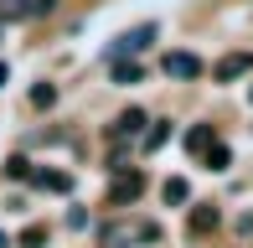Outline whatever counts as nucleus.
Segmentation results:
<instances>
[{"mask_svg": "<svg viewBox=\"0 0 253 248\" xmlns=\"http://www.w3.org/2000/svg\"><path fill=\"white\" fill-rule=\"evenodd\" d=\"M150 238H155V222H134V217H119L98 233L103 248H129V243H150Z\"/></svg>", "mask_w": 253, "mask_h": 248, "instance_id": "obj_1", "label": "nucleus"}, {"mask_svg": "<svg viewBox=\"0 0 253 248\" xmlns=\"http://www.w3.org/2000/svg\"><path fill=\"white\" fill-rule=\"evenodd\" d=\"M155 41V21H145V26H134V31H124V37H114V47H109V57L114 62H124V57H140L145 47Z\"/></svg>", "mask_w": 253, "mask_h": 248, "instance_id": "obj_2", "label": "nucleus"}, {"mask_svg": "<svg viewBox=\"0 0 253 248\" xmlns=\"http://www.w3.org/2000/svg\"><path fill=\"white\" fill-rule=\"evenodd\" d=\"M145 124H150V119H145V109H124V114L109 124V140H114V145H124V140H134V134L145 140Z\"/></svg>", "mask_w": 253, "mask_h": 248, "instance_id": "obj_3", "label": "nucleus"}, {"mask_svg": "<svg viewBox=\"0 0 253 248\" xmlns=\"http://www.w3.org/2000/svg\"><path fill=\"white\" fill-rule=\"evenodd\" d=\"M166 78H181V83H191V78H202V57L197 52H166Z\"/></svg>", "mask_w": 253, "mask_h": 248, "instance_id": "obj_4", "label": "nucleus"}, {"mask_svg": "<svg viewBox=\"0 0 253 248\" xmlns=\"http://www.w3.org/2000/svg\"><path fill=\"white\" fill-rule=\"evenodd\" d=\"M243 73H253V52H227V57L212 67L217 83H233V78H243Z\"/></svg>", "mask_w": 253, "mask_h": 248, "instance_id": "obj_5", "label": "nucleus"}, {"mask_svg": "<svg viewBox=\"0 0 253 248\" xmlns=\"http://www.w3.org/2000/svg\"><path fill=\"white\" fill-rule=\"evenodd\" d=\"M31 186H37V191H52V197H67V191H73V176L42 165V171H31Z\"/></svg>", "mask_w": 253, "mask_h": 248, "instance_id": "obj_6", "label": "nucleus"}, {"mask_svg": "<svg viewBox=\"0 0 253 248\" xmlns=\"http://www.w3.org/2000/svg\"><path fill=\"white\" fill-rule=\"evenodd\" d=\"M140 191H145V176H140V171H129V176H119V181L109 186V202H114V207H124V202H134Z\"/></svg>", "mask_w": 253, "mask_h": 248, "instance_id": "obj_7", "label": "nucleus"}, {"mask_svg": "<svg viewBox=\"0 0 253 248\" xmlns=\"http://www.w3.org/2000/svg\"><path fill=\"white\" fill-rule=\"evenodd\" d=\"M217 222H222V212H217V207H191L186 228H191V238H202V233H212Z\"/></svg>", "mask_w": 253, "mask_h": 248, "instance_id": "obj_8", "label": "nucleus"}, {"mask_svg": "<svg viewBox=\"0 0 253 248\" xmlns=\"http://www.w3.org/2000/svg\"><path fill=\"white\" fill-rule=\"evenodd\" d=\"M160 197H166V207H181V202H191V186H186V176H166Z\"/></svg>", "mask_w": 253, "mask_h": 248, "instance_id": "obj_9", "label": "nucleus"}, {"mask_svg": "<svg viewBox=\"0 0 253 248\" xmlns=\"http://www.w3.org/2000/svg\"><path fill=\"white\" fill-rule=\"evenodd\" d=\"M212 124H191V129H186V150L191 155H207V150H212Z\"/></svg>", "mask_w": 253, "mask_h": 248, "instance_id": "obj_10", "label": "nucleus"}, {"mask_svg": "<svg viewBox=\"0 0 253 248\" xmlns=\"http://www.w3.org/2000/svg\"><path fill=\"white\" fill-rule=\"evenodd\" d=\"M31 16V0H0V26L5 21H26Z\"/></svg>", "mask_w": 253, "mask_h": 248, "instance_id": "obj_11", "label": "nucleus"}, {"mask_svg": "<svg viewBox=\"0 0 253 248\" xmlns=\"http://www.w3.org/2000/svg\"><path fill=\"white\" fill-rule=\"evenodd\" d=\"M166 140H170V119H155L150 129H145V150H160Z\"/></svg>", "mask_w": 253, "mask_h": 248, "instance_id": "obj_12", "label": "nucleus"}, {"mask_svg": "<svg viewBox=\"0 0 253 248\" xmlns=\"http://www.w3.org/2000/svg\"><path fill=\"white\" fill-rule=\"evenodd\" d=\"M114 83H140V62H114Z\"/></svg>", "mask_w": 253, "mask_h": 248, "instance_id": "obj_13", "label": "nucleus"}, {"mask_svg": "<svg viewBox=\"0 0 253 248\" xmlns=\"http://www.w3.org/2000/svg\"><path fill=\"white\" fill-rule=\"evenodd\" d=\"M207 165H212V171H227V165H233V150H227V145H212V150H207Z\"/></svg>", "mask_w": 253, "mask_h": 248, "instance_id": "obj_14", "label": "nucleus"}, {"mask_svg": "<svg viewBox=\"0 0 253 248\" xmlns=\"http://www.w3.org/2000/svg\"><path fill=\"white\" fill-rule=\"evenodd\" d=\"M5 176H10V181H26V176H31V161H26V155H10V161H5Z\"/></svg>", "mask_w": 253, "mask_h": 248, "instance_id": "obj_15", "label": "nucleus"}, {"mask_svg": "<svg viewBox=\"0 0 253 248\" xmlns=\"http://www.w3.org/2000/svg\"><path fill=\"white\" fill-rule=\"evenodd\" d=\"M31 104H37V109H52V104H57V88H52V83L31 88Z\"/></svg>", "mask_w": 253, "mask_h": 248, "instance_id": "obj_16", "label": "nucleus"}, {"mask_svg": "<svg viewBox=\"0 0 253 248\" xmlns=\"http://www.w3.org/2000/svg\"><path fill=\"white\" fill-rule=\"evenodd\" d=\"M47 243V228H42V222H31L26 233H21V248H42Z\"/></svg>", "mask_w": 253, "mask_h": 248, "instance_id": "obj_17", "label": "nucleus"}, {"mask_svg": "<svg viewBox=\"0 0 253 248\" xmlns=\"http://www.w3.org/2000/svg\"><path fill=\"white\" fill-rule=\"evenodd\" d=\"M42 10H57V0H31V16H42Z\"/></svg>", "mask_w": 253, "mask_h": 248, "instance_id": "obj_18", "label": "nucleus"}, {"mask_svg": "<svg viewBox=\"0 0 253 248\" xmlns=\"http://www.w3.org/2000/svg\"><path fill=\"white\" fill-rule=\"evenodd\" d=\"M238 233H243V238L253 233V212H243V217H238Z\"/></svg>", "mask_w": 253, "mask_h": 248, "instance_id": "obj_19", "label": "nucleus"}, {"mask_svg": "<svg viewBox=\"0 0 253 248\" xmlns=\"http://www.w3.org/2000/svg\"><path fill=\"white\" fill-rule=\"evenodd\" d=\"M5 83H10V67H5V62H0V88H5Z\"/></svg>", "mask_w": 253, "mask_h": 248, "instance_id": "obj_20", "label": "nucleus"}, {"mask_svg": "<svg viewBox=\"0 0 253 248\" xmlns=\"http://www.w3.org/2000/svg\"><path fill=\"white\" fill-rule=\"evenodd\" d=\"M0 248H10V238H5V233H0Z\"/></svg>", "mask_w": 253, "mask_h": 248, "instance_id": "obj_21", "label": "nucleus"}, {"mask_svg": "<svg viewBox=\"0 0 253 248\" xmlns=\"http://www.w3.org/2000/svg\"><path fill=\"white\" fill-rule=\"evenodd\" d=\"M248 104H253V88H248Z\"/></svg>", "mask_w": 253, "mask_h": 248, "instance_id": "obj_22", "label": "nucleus"}]
</instances>
